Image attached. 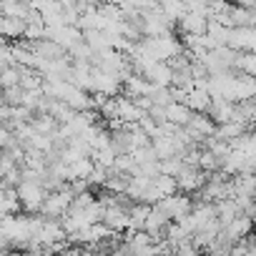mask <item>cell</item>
<instances>
[{
  "label": "cell",
  "mask_w": 256,
  "mask_h": 256,
  "mask_svg": "<svg viewBox=\"0 0 256 256\" xmlns=\"http://www.w3.org/2000/svg\"><path fill=\"white\" fill-rule=\"evenodd\" d=\"M68 204H70V194L63 191V194H53V196L43 204V208H46L48 214H58V211H66Z\"/></svg>",
  "instance_id": "obj_2"
},
{
  "label": "cell",
  "mask_w": 256,
  "mask_h": 256,
  "mask_svg": "<svg viewBox=\"0 0 256 256\" xmlns=\"http://www.w3.org/2000/svg\"><path fill=\"white\" fill-rule=\"evenodd\" d=\"M254 226H256V218H254Z\"/></svg>",
  "instance_id": "obj_7"
},
{
  "label": "cell",
  "mask_w": 256,
  "mask_h": 256,
  "mask_svg": "<svg viewBox=\"0 0 256 256\" xmlns=\"http://www.w3.org/2000/svg\"><path fill=\"white\" fill-rule=\"evenodd\" d=\"M186 103L191 106V110H206L211 106V98H208V90H196L191 96H186Z\"/></svg>",
  "instance_id": "obj_4"
},
{
  "label": "cell",
  "mask_w": 256,
  "mask_h": 256,
  "mask_svg": "<svg viewBox=\"0 0 256 256\" xmlns=\"http://www.w3.org/2000/svg\"><path fill=\"white\" fill-rule=\"evenodd\" d=\"M248 228H251V221H248V218H241V216H236L231 224H226L228 238H241V236H244Z\"/></svg>",
  "instance_id": "obj_5"
},
{
  "label": "cell",
  "mask_w": 256,
  "mask_h": 256,
  "mask_svg": "<svg viewBox=\"0 0 256 256\" xmlns=\"http://www.w3.org/2000/svg\"><path fill=\"white\" fill-rule=\"evenodd\" d=\"M103 221L110 226V228H118V226H131V216H128L123 208H108Z\"/></svg>",
  "instance_id": "obj_3"
},
{
  "label": "cell",
  "mask_w": 256,
  "mask_h": 256,
  "mask_svg": "<svg viewBox=\"0 0 256 256\" xmlns=\"http://www.w3.org/2000/svg\"><path fill=\"white\" fill-rule=\"evenodd\" d=\"M166 116H168V123L171 126H188L191 120V106H178V103H168L166 106Z\"/></svg>",
  "instance_id": "obj_1"
},
{
  "label": "cell",
  "mask_w": 256,
  "mask_h": 256,
  "mask_svg": "<svg viewBox=\"0 0 256 256\" xmlns=\"http://www.w3.org/2000/svg\"><path fill=\"white\" fill-rule=\"evenodd\" d=\"M3 30H6L8 36H20V33H26V26L20 23V18L8 16V18H6V23H3Z\"/></svg>",
  "instance_id": "obj_6"
}]
</instances>
